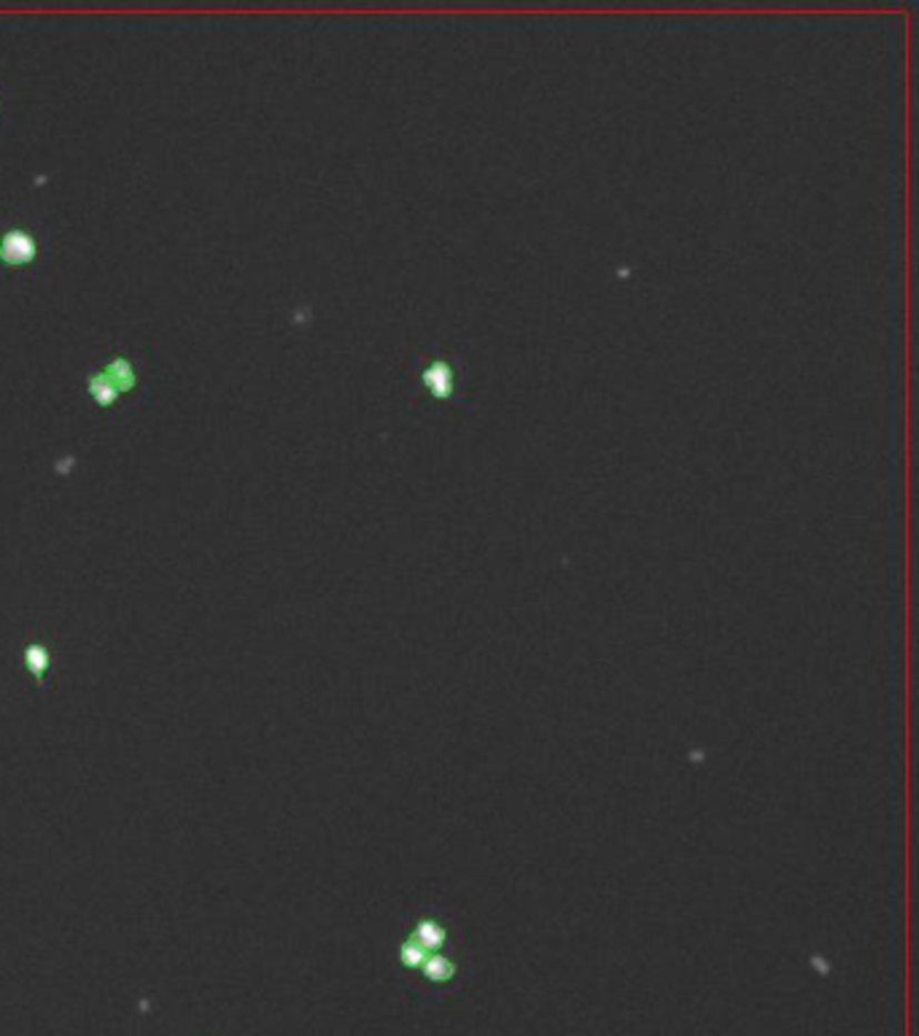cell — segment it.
Masks as SVG:
<instances>
[{
    "label": "cell",
    "mask_w": 919,
    "mask_h": 1036,
    "mask_svg": "<svg viewBox=\"0 0 919 1036\" xmlns=\"http://www.w3.org/2000/svg\"><path fill=\"white\" fill-rule=\"evenodd\" d=\"M400 964L421 977V985L434 996L445 990L462 975V960L456 956V942L448 923L440 918H421L418 926L400 945Z\"/></svg>",
    "instance_id": "1"
},
{
    "label": "cell",
    "mask_w": 919,
    "mask_h": 1036,
    "mask_svg": "<svg viewBox=\"0 0 919 1036\" xmlns=\"http://www.w3.org/2000/svg\"><path fill=\"white\" fill-rule=\"evenodd\" d=\"M33 235H28V232L17 230L11 232V235H6V241H0V260H3L6 265H24V262H33Z\"/></svg>",
    "instance_id": "3"
},
{
    "label": "cell",
    "mask_w": 919,
    "mask_h": 1036,
    "mask_svg": "<svg viewBox=\"0 0 919 1036\" xmlns=\"http://www.w3.org/2000/svg\"><path fill=\"white\" fill-rule=\"evenodd\" d=\"M135 384H138L135 368H132L128 360H122V356H117L111 365H105V370L94 373L87 386H90V394L94 398V403H98V405H113L119 398H122L124 392L135 389Z\"/></svg>",
    "instance_id": "2"
},
{
    "label": "cell",
    "mask_w": 919,
    "mask_h": 1036,
    "mask_svg": "<svg viewBox=\"0 0 919 1036\" xmlns=\"http://www.w3.org/2000/svg\"><path fill=\"white\" fill-rule=\"evenodd\" d=\"M24 662H28L30 672H36V675H43V670L49 667V653L43 651L41 645H30V648L24 651Z\"/></svg>",
    "instance_id": "4"
}]
</instances>
